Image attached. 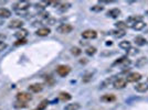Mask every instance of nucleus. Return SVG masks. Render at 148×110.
Listing matches in <instances>:
<instances>
[{"mask_svg": "<svg viewBox=\"0 0 148 110\" xmlns=\"http://www.w3.org/2000/svg\"><path fill=\"white\" fill-rule=\"evenodd\" d=\"M101 100L104 101V103H112V101L116 100V96L113 95V94H106V95H103L101 97Z\"/></svg>", "mask_w": 148, "mask_h": 110, "instance_id": "14", "label": "nucleus"}, {"mask_svg": "<svg viewBox=\"0 0 148 110\" xmlns=\"http://www.w3.org/2000/svg\"><path fill=\"white\" fill-rule=\"evenodd\" d=\"M0 37H3V39H5V37H2V35H1V34H0Z\"/></svg>", "mask_w": 148, "mask_h": 110, "instance_id": "38", "label": "nucleus"}, {"mask_svg": "<svg viewBox=\"0 0 148 110\" xmlns=\"http://www.w3.org/2000/svg\"><path fill=\"white\" fill-rule=\"evenodd\" d=\"M126 81L127 83H136V81H139L142 79V75L139 73H136V72H133V73L128 74L126 76Z\"/></svg>", "mask_w": 148, "mask_h": 110, "instance_id": "5", "label": "nucleus"}, {"mask_svg": "<svg viewBox=\"0 0 148 110\" xmlns=\"http://www.w3.org/2000/svg\"><path fill=\"white\" fill-rule=\"evenodd\" d=\"M7 48V43L3 42V41H0V52L3 51V50Z\"/></svg>", "mask_w": 148, "mask_h": 110, "instance_id": "36", "label": "nucleus"}, {"mask_svg": "<svg viewBox=\"0 0 148 110\" xmlns=\"http://www.w3.org/2000/svg\"><path fill=\"white\" fill-rule=\"evenodd\" d=\"M11 11L7 8H0V19H7L10 18Z\"/></svg>", "mask_w": 148, "mask_h": 110, "instance_id": "17", "label": "nucleus"}, {"mask_svg": "<svg viewBox=\"0 0 148 110\" xmlns=\"http://www.w3.org/2000/svg\"><path fill=\"white\" fill-rule=\"evenodd\" d=\"M48 106H49V100L45 99V100H42V101L39 104V106L37 107V109L36 110H44Z\"/></svg>", "mask_w": 148, "mask_h": 110, "instance_id": "25", "label": "nucleus"}, {"mask_svg": "<svg viewBox=\"0 0 148 110\" xmlns=\"http://www.w3.org/2000/svg\"><path fill=\"white\" fill-rule=\"evenodd\" d=\"M23 24L25 23H23V21L21 19H13L9 23V28L10 29H21L23 26Z\"/></svg>", "mask_w": 148, "mask_h": 110, "instance_id": "8", "label": "nucleus"}, {"mask_svg": "<svg viewBox=\"0 0 148 110\" xmlns=\"http://www.w3.org/2000/svg\"><path fill=\"white\" fill-rule=\"evenodd\" d=\"M50 33H51V29L50 28H40L36 32V34H37L38 37H48Z\"/></svg>", "mask_w": 148, "mask_h": 110, "instance_id": "12", "label": "nucleus"}, {"mask_svg": "<svg viewBox=\"0 0 148 110\" xmlns=\"http://www.w3.org/2000/svg\"><path fill=\"white\" fill-rule=\"evenodd\" d=\"M119 48L127 51L128 49L132 48V44H130V41H122V42H119Z\"/></svg>", "mask_w": 148, "mask_h": 110, "instance_id": "22", "label": "nucleus"}, {"mask_svg": "<svg viewBox=\"0 0 148 110\" xmlns=\"http://www.w3.org/2000/svg\"><path fill=\"white\" fill-rule=\"evenodd\" d=\"M106 14H107V17H111V18H113V19L118 18V16L121 14V10H119L118 8H113L111 10H108Z\"/></svg>", "mask_w": 148, "mask_h": 110, "instance_id": "15", "label": "nucleus"}, {"mask_svg": "<svg viewBox=\"0 0 148 110\" xmlns=\"http://www.w3.org/2000/svg\"><path fill=\"white\" fill-rule=\"evenodd\" d=\"M91 10L92 11H96V12H99V11H103L104 10V7L102 6H99V5H97V6H93L92 8H91Z\"/></svg>", "mask_w": 148, "mask_h": 110, "instance_id": "31", "label": "nucleus"}, {"mask_svg": "<svg viewBox=\"0 0 148 110\" xmlns=\"http://www.w3.org/2000/svg\"><path fill=\"white\" fill-rule=\"evenodd\" d=\"M71 53L74 56H79V55L82 54V50L80 48H77V46H73V48H71Z\"/></svg>", "mask_w": 148, "mask_h": 110, "instance_id": "26", "label": "nucleus"}, {"mask_svg": "<svg viewBox=\"0 0 148 110\" xmlns=\"http://www.w3.org/2000/svg\"><path fill=\"white\" fill-rule=\"evenodd\" d=\"M28 89H29L30 92L37 94V92H40L43 90V85H42V84H39V83H34V84H31V85L28 87Z\"/></svg>", "mask_w": 148, "mask_h": 110, "instance_id": "10", "label": "nucleus"}, {"mask_svg": "<svg viewBox=\"0 0 148 110\" xmlns=\"http://www.w3.org/2000/svg\"><path fill=\"white\" fill-rule=\"evenodd\" d=\"M30 7H31V3L29 1H17L13 5V10L18 13V14H21V13H25Z\"/></svg>", "mask_w": 148, "mask_h": 110, "instance_id": "1", "label": "nucleus"}, {"mask_svg": "<svg viewBox=\"0 0 148 110\" xmlns=\"http://www.w3.org/2000/svg\"><path fill=\"white\" fill-rule=\"evenodd\" d=\"M45 83L48 84V85H52L53 83H54V79L52 78V76H45Z\"/></svg>", "mask_w": 148, "mask_h": 110, "instance_id": "33", "label": "nucleus"}, {"mask_svg": "<svg viewBox=\"0 0 148 110\" xmlns=\"http://www.w3.org/2000/svg\"><path fill=\"white\" fill-rule=\"evenodd\" d=\"M81 108L80 104L73 103V104H68L64 107V110H79Z\"/></svg>", "mask_w": 148, "mask_h": 110, "instance_id": "18", "label": "nucleus"}, {"mask_svg": "<svg viewBox=\"0 0 148 110\" xmlns=\"http://www.w3.org/2000/svg\"><path fill=\"white\" fill-rule=\"evenodd\" d=\"M25 43H27V40H17L14 45H21V44H25Z\"/></svg>", "mask_w": 148, "mask_h": 110, "instance_id": "37", "label": "nucleus"}, {"mask_svg": "<svg viewBox=\"0 0 148 110\" xmlns=\"http://www.w3.org/2000/svg\"><path fill=\"white\" fill-rule=\"evenodd\" d=\"M14 37H17L18 40H25V37H28V31L25 29H21V30L17 31L14 33Z\"/></svg>", "mask_w": 148, "mask_h": 110, "instance_id": "13", "label": "nucleus"}, {"mask_svg": "<svg viewBox=\"0 0 148 110\" xmlns=\"http://www.w3.org/2000/svg\"><path fill=\"white\" fill-rule=\"evenodd\" d=\"M85 53H86L88 56H92L96 53V48H94V46H88L86 50H85Z\"/></svg>", "mask_w": 148, "mask_h": 110, "instance_id": "28", "label": "nucleus"}, {"mask_svg": "<svg viewBox=\"0 0 148 110\" xmlns=\"http://www.w3.org/2000/svg\"><path fill=\"white\" fill-rule=\"evenodd\" d=\"M70 72H71V67L69 65H59L56 67V73H58L59 76H61V77L68 76L69 74H70Z\"/></svg>", "mask_w": 148, "mask_h": 110, "instance_id": "3", "label": "nucleus"}, {"mask_svg": "<svg viewBox=\"0 0 148 110\" xmlns=\"http://www.w3.org/2000/svg\"><path fill=\"white\" fill-rule=\"evenodd\" d=\"M139 51L136 49V48H130V49L127 50V54L128 55H136Z\"/></svg>", "mask_w": 148, "mask_h": 110, "instance_id": "32", "label": "nucleus"}, {"mask_svg": "<svg viewBox=\"0 0 148 110\" xmlns=\"http://www.w3.org/2000/svg\"><path fill=\"white\" fill-rule=\"evenodd\" d=\"M147 84H148V78H147Z\"/></svg>", "mask_w": 148, "mask_h": 110, "instance_id": "39", "label": "nucleus"}, {"mask_svg": "<svg viewBox=\"0 0 148 110\" xmlns=\"http://www.w3.org/2000/svg\"><path fill=\"white\" fill-rule=\"evenodd\" d=\"M73 31V26L69 23H63V24L58 26V32L61 34H69Z\"/></svg>", "mask_w": 148, "mask_h": 110, "instance_id": "4", "label": "nucleus"}, {"mask_svg": "<svg viewBox=\"0 0 148 110\" xmlns=\"http://www.w3.org/2000/svg\"><path fill=\"white\" fill-rule=\"evenodd\" d=\"M115 26H116L117 30H122V31H125V29L127 28L126 22H124V21H118V22H116V23H115Z\"/></svg>", "mask_w": 148, "mask_h": 110, "instance_id": "24", "label": "nucleus"}, {"mask_svg": "<svg viewBox=\"0 0 148 110\" xmlns=\"http://www.w3.org/2000/svg\"><path fill=\"white\" fill-rule=\"evenodd\" d=\"M134 41H135L136 44H137V45H139V46H143V45L147 44V40H146L144 37H136Z\"/></svg>", "mask_w": 148, "mask_h": 110, "instance_id": "21", "label": "nucleus"}, {"mask_svg": "<svg viewBox=\"0 0 148 110\" xmlns=\"http://www.w3.org/2000/svg\"><path fill=\"white\" fill-rule=\"evenodd\" d=\"M112 34H113L115 37H124V35H125V31H122V30L112 31Z\"/></svg>", "mask_w": 148, "mask_h": 110, "instance_id": "29", "label": "nucleus"}, {"mask_svg": "<svg viewBox=\"0 0 148 110\" xmlns=\"http://www.w3.org/2000/svg\"><path fill=\"white\" fill-rule=\"evenodd\" d=\"M93 78V74L92 73H86L84 76H83V78H82V81L83 83H88V81H91Z\"/></svg>", "mask_w": 148, "mask_h": 110, "instance_id": "27", "label": "nucleus"}, {"mask_svg": "<svg viewBox=\"0 0 148 110\" xmlns=\"http://www.w3.org/2000/svg\"><path fill=\"white\" fill-rule=\"evenodd\" d=\"M52 2L53 1H39L37 2V8H41V9H44L45 7L50 6V5H52Z\"/></svg>", "mask_w": 148, "mask_h": 110, "instance_id": "23", "label": "nucleus"}, {"mask_svg": "<svg viewBox=\"0 0 148 110\" xmlns=\"http://www.w3.org/2000/svg\"><path fill=\"white\" fill-rule=\"evenodd\" d=\"M146 60H147L146 57H140V58L138 60V62H137V65H138V66H140L143 63H145V64H146V62H147Z\"/></svg>", "mask_w": 148, "mask_h": 110, "instance_id": "35", "label": "nucleus"}, {"mask_svg": "<svg viewBox=\"0 0 148 110\" xmlns=\"http://www.w3.org/2000/svg\"><path fill=\"white\" fill-rule=\"evenodd\" d=\"M52 5H56V6H58V9L60 10V11H66V10H69L70 8H71V3L70 2H52Z\"/></svg>", "mask_w": 148, "mask_h": 110, "instance_id": "11", "label": "nucleus"}, {"mask_svg": "<svg viewBox=\"0 0 148 110\" xmlns=\"http://www.w3.org/2000/svg\"><path fill=\"white\" fill-rule=\"evenodd\" d=\"M140 20H142L140 16H132V17L127 18V20H126V25H127V28H133L136 22H138Z\"/></svg>", "mask_w": 148, "mask_h": 110, "instance_id": "9", "label": "nucleus"}, {"mask_svg": "<svg viewBox=\"0 0 148 110\" xmlns=\"http://www.w3.org/2000/svg\"><path fill=\"white\" fill-rule=\"evenodd\" d=\"M146 26V23L143 21V20H140V21H138V22H136L135 24H134V26H133V29L136 31H140L143 30L144 28Z\"/></svg>", "mask_w": 148, "mask_h": 110, "instance_id": "20", "label": "nucleus"}, {"mask_svg": "<svg viewBox=\"0 0 148 110\" xmlns=\"http://www.w3.org/2000/svg\"><path fill=\"white\" fill-rule=\"evenodd\" d=\"M16 98H17V101H20V103H29L32 100V95L30 92H20L16 95Z\"/></svg>", "mask_w": 148, "mask_h": 110, "instance_id": "2", "label": "nucleus"}, {"mask_svg": "<svg viewBox=\"0 0 148 110\" xmlns=\"http://www.w3.org/2000/svg\"><path fill=\"white\" fill-rule=\"evenodd\" d=\"M28 105L25 104V103H20V101H17L16 104H14V107L16 108H25Z\"/></svg>", "mask_w": 148, "mask_h": 110, "instance_id": "34", "label": "nucleus"}, {"mask_svg": "<svg viewBox=\"0 0 148 110\" xmlns=\"http://www.w3.org/2000/svg\"><path fill=\"white\" fill-rule=\"evenodd\" d=\"M114 81V78L113 77H110V78H107L106 80H104L102 84H101V88H105V87H107V86L110 85L111 83H113Z\"/></svg>", "mask_w": 148, "mask_h": 110, "instance_id": "30", "label": "nucleus"}, {"mask_svg": "<svg viewBox=\"0 0 148 110\" xmlns=\"http://www.w3.org/2000/svg\"><path fill=\"white\" fill-rule=\"evenodd\" d=\"M135 90L138 92H146L148 90V84L146 83H139L135 86Z\"/></svg>", "mask_w": 148, "mask_h": 110, "instance_id": "16", "label": "nucleus"}, {"mask_svg": "<svg viewBox=\"0 0 148 110\" xmlns=\"http://www.w3.org/2000/svg\"><path fill=\"white\" fill-rule=\"evenodd\" d=\"M71 98L72 96L69 92H60V95H59V99L61 101H69V100H71Z\"/></svg>", "mask_w": 148, "mask_h": 110, "instance_id": "19", "label": "nucleus"}, {"mask_svg": "<svg viewBox=\"0 0 148 110\" xmlns=\"http://www.w3.org/2000/svg\"><path fill=\"white\" fill-rule=\"evenodd\" d=\"M82 37L85 40H93L97 37V32L95 30H85L82 32Z\"/></svg>", "mask_w": 148, "mask_h": 110, "instance_id": "6", "label": "nucleus"}, {"mask_svg": "<svg viewBox=\"0 0 148 110\" xmlns=\"http://www.w3.org/2000/svg\"><path fill=\"white\" fill-rule=\"evenodd\" d=\"M126 85H127V81L125 78H116L113 81V87L115 89H123L126 87Z\"/></svg>", "mask_w": 148, "mask_h": 110, "instance_id": "7", "label": "nucleus"}]
</instances>
